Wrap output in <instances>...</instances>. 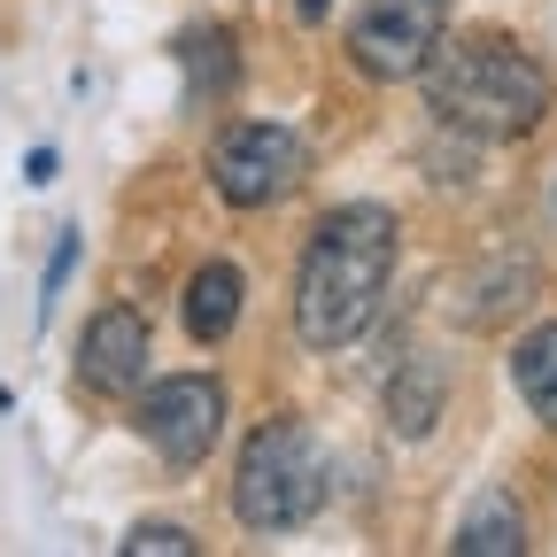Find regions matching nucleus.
Returning <instances> with one entry per match:
<instances>
[{
  "instance_id": "nucleus-2",
  "label": "nucleus",
  "mask_w": 557,
  "mask_h": 557,
  "mask_svg": "<svg viewBox=\"0 0 557 557\" xmlns=\"http://www.w3.org/2000/svg\"><path fill=\"white\" fill-rule=\"evenodd\" d=\"M418 78H426L434 124H449L465 139H527L557 101L549 70L504 32H465V39L442 32V47L426 54Z\"/></svg>"
},
{
  "instance_id": "nucleus-13",
  "label": "nucleus",
  "mask_w": 557,
  "mask_h": 557,
  "mask_svg": "<svg viewBox=\"0 0 557 557\" xmlns=\"http://www.w3.org/2000/svg\"><path fill=\"white\" fill-rule=\"evenodd\" d=\"M116 549H124V557H194L201 542H194L186 527H132Z\"/></svg>"
},
{
  "instance_id": "nucleus-1",
  "label": "nucleus",
  "mask_w": 557,
  "mask_h": 557,
  "mask_svg": "<svg viewBox=\"0 0 557 557\" xmlns=\"http://www.w3.org/2000/svg\"><path fill=\"white\" fill-rule=\"evenodd\" d=\"M395 209L380 201H348V209H325L310 248H302V271H295V333L302 348L333 357L348 348L387 302V278H395Z\"/></svg>"
},
{
  "instance_id": "nucleus-4",
  "label": "nucleus",
  "mask_w": 557,
  "mask_h": 557,
  "mask_svg": "<svg viewBox=\"0 0 557 557\" xmlns=\"http://www.w3.org/2000/svg\"><path fill=\"white\" fill-rule=\"evenodd\" d=\"M302 171H310V156H302L295 124H233L218 148H209V186H218L233 209L287 201L302 186Z\"/></svg>"
},
{
  "instance_id": "nucleus-12",
  "label": "nucleus",
  "mask_w": 557,
  "mask_h": 557,
  "mask_svg": "<svg viewBox=\"0 0 557 557\" xmlns=\"http://www.w3.org/2000/svg\"><path fill=\"white\" fill-rule=\"evenodd\" d=\"M178 62H186V101H218L233 86V32L225 24H209V32H186L178 39Z\"/></svg>"
},
{
  "instance_id": "nucleus-8",
  "label": "nucleus",
  "mask_w": 557,
  "mask_h": 557,
  "mask_svg": "<svg viewBox=\"0 0 557 557\" xmlns=\"http://www.w3.org/2000/svg\"><path fill=\"white\" fill-rule=\"evenodd\" d=\"M442 395H449V380H442V357H410V364L387 380V426H395L403 442L434 434V418H442Z\"/></svg>"
},
{
  "instance_id": "nucleus-5",
  "label": "nucleus",
  "mask_w": 557,
  "mask_h": 557,
  "mask_svg": "<svg viewBox=\"0 0 557 557\" xmlns=\"http://www.w3.org/2000/svg\"><path fill=\"white\" fill-rule=\"evenodd\" d=\"M442 32H449V0H364V9L348 16V62H357L364 78L395 86V78L426 70Z\"/></svg>"
},
{
  "instance_id": "nucleus-9",
  "label": "nucleus",
  "mask_w": 557,
  "mask_h": 557,
  "mask_svg": "<svg viewBox=\"0 0 557 557\" xmlns=\"http://www.w3.org/2000/svg\"><path fill=\"white\" fill-rule=\"evenodd\" d=\"M519 549H527L519 496H511V487H487V496L465 511V527H457V557H519Z\"/></svg>"
},
{
  "instance_id": "nucleus-7",
  "label": "nucleus",
  "mask_w": 557,
  "mask_h": 557,
  "mask_svg": "<svg viewBox=\"0 0 557 557\" xmlns=\"http://www.w3.org/2000/svg\"><path fill=\"white\" fill-rule=\"evenodd\" d=\"M148 318L139 310H101L78 341V387L86 395H139L148 387Z\"/></svg>"
},
{
  "instance_id": "nucleus-11",
  "label": "nucleus",
  "mask_w": 557,
  "mask_h": 557,
  "mask_svg": "<svg viewBox=\"0 0 557 557\" xmlns=\"http://www.w3.org/2000/svg\"><path fill=\"white\" fill-rule=\"evenodd\" d=\"M511 387L527 395V410L542 418V426H557V318L534 325V333L511 348Z\"/></svg>"
},
{
  "instance_id": "nucleus-10",
  "label": "nucleus",
  "mask_w": 557,
  "mask_h": 557,
  "mask_svg": "<svg viewBox=\"0 0 557 557\" xmlns=\"http://www.w3.org/2000/svg\"><path fill=\"white\" fill-rule=\"evenodd\" d=\"M233 325H240V271H233V263H201V271L186 278V333H194L201 348H218Z\"/></svg>"
},
{
  "instance_id": "nucleus-14",
  "label": "nucleus",
  "mask_w": 557,
  "mask_h": 557,
  "mask_svg": "<svg viewBox=\"0 0 557 557\" xmlns=\"http://www.w3.org/2000/svg\"><path fill=\"white\" fill-rule=\"evenodd\" d=\"M70 263H78V240H70V233H62V248H54V263H47V302H54V287H62V278H70Z\"/></svg>"
},
{
  "instance_id": "nucleus-6",
  "label": "nucleus",
  "mask_w": 557,
  "mask_h": 557,
  "mask_svg": "<svg viewBox=\"0 0 557 557\" xmlns=\"http://www.w3.org/2000/svg\"><path fill=\"white\" fill-rule=\"evenodd\" d=\"M132 426H139V442H148L163 465L186 472V465H201L209 449H218V434H225V387H218V380H201V372L156 380L148 395H139Z\"/></svg>"
},
{
  "instance_id": "nucleus-3",
  "label": "nucleus",
  "mask_w": 557,
  "mask_h": 557,
  "mask_svg": "<svg viewBox=\"0 0 557 557\" xmlns=\"http://www.w3.org/2000/svg\"><path fill=\"white\" fill-rule=\"evenodd\" d=\"M325 504V449L302 418H263L233 465V511L248 534H287Z\"/></svg>"
}]
</instances>
